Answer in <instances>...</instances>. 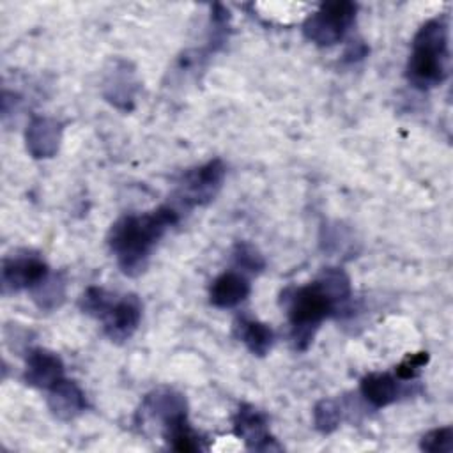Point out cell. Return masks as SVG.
Returning a JSON list of instances; mask_svg holds the SVG:
<instances>
[{
    "label": "cell",
    "instance_id": "cell-1",
    "mask_svg": "<svg viewBox=\"0 0 453 453\" xmlns=\"http://www.w3.org/2000/svg\"><path fill=\"white\" fill-rule=\"evenodd\" d=\"M292 326V342L297 350H306L320 324L342 310L350 299V280L340 267H327L303 287L281 294Z\"/></svg>",
    "mask_w": 453,
    "mask_h": 453
},
{
    "label": "cell",
    "instance_id": "cell-2",
    "mask_svg": "<svg viewBox=\"0 0 453 453\" xmlns=\"http://www.w3.org/2000/svg\"><path fill=\"white\" fill-rule=\"evenodd\" d=\"M179 218L180 214L173 205H159L149 212L119 218L108 232V246L120 271L127 276H138L147 267L157 241Z\"/></svg>",
    "mask_w": 453,
    "mask_h": 453
},
{
    "label": "cell",
    "instance_id": "cell-3",
    "mask_svg": "<svg viewBox=\"0 0 453 453\" xmlns=\"http://www.w3.org/2000/svg\"><path fill=\"white\" fill-rule=\"evenodd\" d=\"M448 23L444 18L425 21L412 39V51L407 62V80L416 88L426 90L441 85L449 71Z\"/></svg>",
    "mask_w": 453,
    "mask_h": 453
},
{
    "label": "cell",
    "instance_id": "cell-4",
    "mask_svg": "<svg viewBox=\"0 0 453 453\" xmlns=\"http://www.w3.org/2000/svg\"><path fill=\"white\" fill-rule=\"evenodd\" d=\"M357 5L349 0L327 2L319 7L303 23V34L317 46H331L340 42L356 21Z\"/></svg>",
    "mask_w": 453,
    "mask_h": 453
},
{
    "label": "cell",
    "instance_id": "cell-5",
    "mask_svg": "<svg viewBox=\"0 0 453 453\" xmlns=\"http://www.w3.org/2000/svg\"><path fill=\"white\" fill-rule=\"evenodd\" d=\"M225 173L226 168L218 157L186 172L179 182V202L188 209L209 203L221 189Z\"/></svg>",
    "mask_w": 453,
    "mask_h": 453
},
{
    "label": "cell",
    "instance_id": "cell-6",
    "mask_svg": "<svg viewBox=\"0 0 453 453\" xmlns=\"http://www.w3.org/2000/svg\"><path fill=\"white\" fill-rule=\"evenodd\" d=\"M50 274L48 264L30 251L5 257L2 262V294H12L19 290H32Z\"/></svg>",
    "mask_w": 453,
    "mask_h": 453
},
{
    "label": "cell",
    "instance_id": "cell-7",
    "mask_svg": "<svg viewBox=\"0 0 453 453\" xmlns=\"http://www.w3.org/2000/svg\"><path fill=\"white\" fill-rule=\"evenodd\" d=\"M142 319V303L138 296L126 294L110 303L103 311L99 320L103 322V331L111 342H126L133 336Z\"/></svg>",
    "mask_w": 453,
    "mask_h": 453
},
{
    "label": "cell",
    "instance_id": "cell-8",
    "mask_svg": "<svg viewBox=\"0 0 453 453\" xmlns=\"http://www.w3.org/2000/svg\"><path fill=\"white\" fill-rule=\"evenodd\" d=\"M234 432L241 437L250 449L257 451H271L281 449L276 439L269 434L267 418L255 405L242 403L234 418Z\"/></svg>",
    "mask_w": 453,
    "mask_h": 453
},
{
    "label": "cell",
    "instance_id": "cell-9",
    "mask_svg": "<svg viewBox=\"0 0 453 453\" xmlns=\"http://www.w3.org/2000/svg\"><path fill=\"white\" fill-rule=\"evenodd\" d=\"M23 379L28 386L48 391L64 379V363L51 350H46L41 347L32 349L28 350V356H27Z\"/></svg>",
    "mask_w": 453,
    "mask_h": 453
},
{
    "label": "cell",
    "instance_id": "cell-10",
    "mask_svg": "<svg viewBox=\"0 0 453 453\" xmlns=\"http://www.w3.org/2000/svg\"><path fill=\"white\" fill-rule=\"evenodd\" d=\"M250 281L244 273L225 271L219 274L209 290V301L216 308H234L250 296Z\"/></svg>",
    "mask_w": 453,
    "mask_h": 453
},
{
    "label": "cell",
    "instance_id": "cell-11",
    "mask_svg": "<svg viewBox=\"0 0 453 453\" xmlns=\"http://www.w3.org/2000/svg\"><path fill=\"white\" fill-rule=\"evenodd\" d=\"M48 407L58 419H73L85 411L87 400L76 382L62 379L48 389Z\"/></svg>",
    "mask_w": 453,
    "mask_h": 453
},
{
    "label": "cell",
    "instance_id": "cell-12",
    "mask_svg": "<svg viewBox=\"0 0 453 453\" xmlns=\"http://www.w3.org/2000/svg\"><path fill=\"white\" fill-rule=\"evenodd\" d=\"M60 142V124L55 119L35 117L27 129V149L34 157H51Z\"/></svg>",
    "mask_w": 453,
    "mask_h": 453
},
{
    "label": "cell",
    "instance_id": "cell-13",
    "mask_svg": "<svg viewBox=\"0 0 453 453\" xmlns=\"http://www.w3.org/2000/svg\"><path fill=\"white\" fill-rule=\"evenodd\" d=\"M234 334L239 342L246 345V349L255 356H265L273 343H274V333L273 329L251 317H237L234 322Z\"/></svg>",
    "mask_w": 453,
    "mask_h": 453
},
{
    "label": "cell",
    "instance_id": "cell-14",
    "mask_svg": "<svg viewBox=\"0 0 453 453\" xmlns=\"http://www.w3.org/2000/svg\"><path fill=\"white\" fill-rule=\"evenodd\" d=\"M359 391L372 407L382 409L396 402L400 395V386L396 379L389 373H368L361 379Z\"/></svg>",
    "mask_w": 453,
    "mask_h": 453
},
{
    "label": "cell",
    "instance_id": "cell-15",
    "mask_svg": "<svg viewBox=\"0 0 453 453\" xmlns=\"http://www.w3.org/2000/svg\"><path fill=\"white\" fill-rule=\"evenodd\" d=\"M166 442L177 451H200L202 449V437L191 428L188 423V416L180 418L173 425L166 426L165 430Z\"/></svg>",
    "mask_w": 453,
    "mask_h": 453
},
{
    "label": "cell",
    "instance_id": "cell-16",
    "mask_svg": "<svg viewBox=\"0 0 453 453\" xmlns=\"http://www.w3.org/2000/svg\"><path fill=\"white\" fill-rule=\"evenodd\" d=\"M32 299L41 310H53L60 306L65 296V283L58 276H50L42 280L37 287L30 290Z\"/></svg>",
    "mask_w": 453,
    "mask_h": 453
},
{
    "label": "cell",
    "instance_id": "cell-17",
    "mask_svg": "<svg viewBox=\"0 0 453 453\" xmlns=\"http://www.w3.org/2000/svg\"><path fill=\"white\" fill-rule=\"evenodd\" d=\"M342 407L336 400H320L313 409L315 428L322 434L333 432L342 421Z\"/></svg>",
    "mask_w": 453,
    "mask_h": 453
},
{
    "label": "cell",
    "instance_id": "cell-18",
    "mask_svg": "<svg viewBox=\"0 0 453 453\" xmlns=\"http://www.w3.org/2000/svg\"><path fill=\"white\" fill-rule=\"evenodd\" d=\"M232 257H234L235 267L246 273H260L265 265L264 257L250 242H237L232 251Z\"/></svg>",
    "mask_w": 453,
    "mask_h": 453
},
{
    "label": "cell",
    "instance_id": "cell-19",
    "mask_svg": "<svg viewBox=\"0 0 453 453\" xmlns=\"http://www.w3.org/2000/svg\"><path fill=\"white\" fill-rule=\"evenodd\" d=\"M419 448L430 453H451L453 451V428L441 426L426 432L421 437Z\"/></svg>",
    "mask_w": 453,
    "mask_h": 453
},
{
    "label": "cell",
    "instance_id": "cell-20",
    "mask_svg": "<svg viewBox=\"0 0 453 453\" xmlns=\"http://www.w3.org/2000/svg\"><path fill=\"white\" fill-rule=\"evenodd\" d=\"M428 363V352L421 350V352H414V354H407L402 363L396 366V379L400 380H411L414 377H418V373L421 372V368Z\"/></svg>",
    "mask_w": 453,
    "mask_h": 453
}]
</instances>
